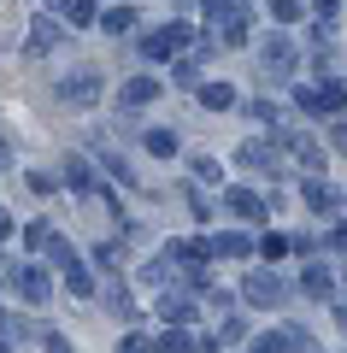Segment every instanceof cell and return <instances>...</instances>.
<instances>
[{
	"label": "cell",
	"instance_id": "6da1fadb",
	"mask_svg": "<svg viewBox=\"0 0 347 353\" xmlns=\"http://www.w3.org/2000/svg\"><path fill=\"white\" fill-rule=\"evenodd\" d=\"M153 94H159V83H148V77H141V83H130V106H141V101H153Z\"/></svg>",
	"mask_w": 347,
	"mask_h": 353
}]
</instances>
